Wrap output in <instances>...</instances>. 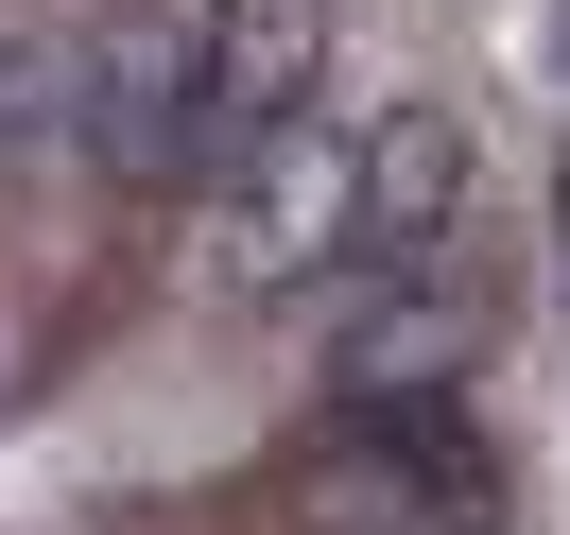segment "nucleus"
I'll return each instance as SVG.
<instances>
[{
  "instance_id": "f257e3e1",
  "label": "nucleus",
  "mask_w": 570,
  "mask_h": 535,
  "mask_svg": "<svg viewBox=\"0 0 570 535\" xmlns=\"http://www.w3.org/2000/svg\"><path fill=\"white\" fill-rule=\"evenodd\" d=\"M432 363H466V294H432V277L346 328V397H397V380H432Z\"/></svg>"
}]
</instances>
